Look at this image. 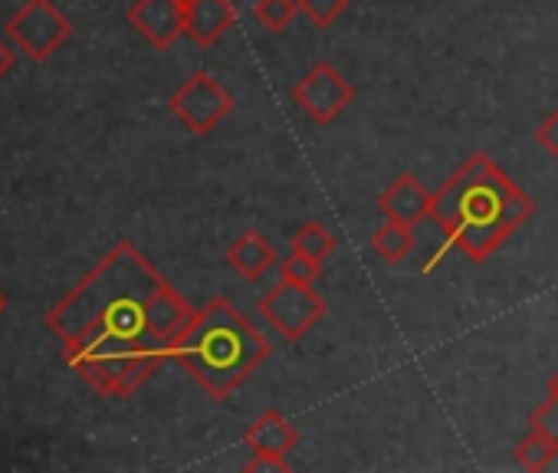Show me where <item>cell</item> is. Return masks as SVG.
<instances>
[{
	"label": "cell",
	"mask_w": 558,
	"mask_h": 473,
	"mask_svg": "<svg viewBox=\"0 0 558 473\" xmlns=\"http://www.w3.org/2000/svg\"><path fill=\"white\" fill-rule=\"evenodd\" d=\"M336 247H339L336 233H332L326 223H319V220L303 223V227L293 233V241H290V251H296V254H303V257H310V260H316V264H326V260L336 254Z\"/></svg>",
	"instance_id": "2e32d148"
},
{
	"label": "cell",
	"mask_w": 558,
	"mask_h": 473,
	"mask_svg": "<svg viewBox=\"0 0 558 473\" xmlns=\"http://www.w3.org/2000/svg\"><path fill=\"white\" fill-rule=\"evenodd\" d=\"M4 34L24 57H31L34 63H47L73 37V24L53 0H27L8 21Z\"/></svg>",
	"instance_id": "8992f818"
},
{
	"label": "cell",
	"mask_w": 558,
	"mask_h": 473,
	"mask_svg": "<svg viewBox=\"0 0 558 473\" xmlns=\"http://www.w3.org/2000/svg\"><path fill=\"white\" fill-rule=\"evenodd\" d=\"M269 352L266 336L227 296H217L168 345V362L181 365L214 401H227Z\"/></svg>",
	"instance_id": "7a4b0ae2"
},
{
	"label": "cell",
	"mask_w": 558,
	"mask_h": 473,
	"mask_svg": "<svg viewBox=\"0 0 558 473\" xmlns=\"http://www.w3.org/2000/svg\"><path fill=\"white\" fill-rule=\"evenodd\" d=\"M236 24V0H191L184 14V34L197 47H214Z\"/></svg>",
	"instance_id": "8fae6325"
},
{
	"label": "cell",
	"mask_w": 558,
	"mask_h": 473,
	"mask_svg": "<svg viewBox=\"0 0 558 473\" xmlns=\"http://www.w3.org/2000/svg\"><path fill=\"white\" fill-rule=\"evenodd\" d=\"M293 102L316 122V125H332L352 102H355V86L329 63L319 60L306 70V76L293 86Z\"/></svg>",
	"instance_id": "ba28073f"
},
{
	"label": "cell",
	"mask_w": 558,
	"mask_h": 473,
	"mask_svg": "<svg viewBox=\"0 0 558 473\" xmlns=\"http://www.w3.org/2000/svg\"><path fill=\"white\" fill-rule=\"evenodd\" d=\"M168 109L191 135H210L233 112V96L207 70H197L171 93Z\"/></svg>",
	"instance_id": "52a82bcc"
},
{
	"label": "cell",
	"mask_w": 558,
	"mask_h": 473,
	"mask_svg": "<svg viewBox=\"0 0 558 473\" xmlns=\"http://www.w3.org/2000/svg\"><path fill=\"white\" fill-rule=\"evenodd\" d=\"M417 247V233L408 223L398 220H385L375 233H372V251L385 260V264H401L411 257V251Z\"/></svg>",
	"instance_id": "9a60e30c"
},
{
	"label": "cell",
	"mask_w": 558,
	"mask_h": 473,
	"mask_svg": "<svg viewBox=\"0 0 558 473\" xmlns=\"http://www.w3.org/2000/svg\"><path fill=\"white\" fill-rule=\"evenodd\" d=\"M63 359L99 395L129 398L168 362V349L148 336H122L106 326H93L80 339L66 342Z\"/></svg>",
	"instance_id": "277c9868"
},
{
	"label": "cell",
	"mask_w": 558,
	"mask_h": 473,
	"mask_svg": "<svg viewBox=\"0 0 558 473\" xmlns=\"http://www.w3.org/2000/svg\"><path fill=\"white\" fill-rule=\"evenodd\" d=\"M535 145L548 155V158H558V109L548 112L538 129H535Z\"/></svg>",
	"instance_id": "ffe728a7"
},
{
	"label": "cell",
	"mask_w": 558,
	"mask_h": 473,
	"mask_svg": "<svg viewBox=\"0 0 558 473\" xmlns=\"http://www.w3.org/2000/svg\"><path fill=\"white\" fill-rule=\"evenodd\" d=\"M256 313L287 342H300L313 326L326 319V300L316 293V283H296L279 277V283L259 296Z\"/></svg>",
	"instance_id": "5b68a950"
},
{
	"label": "cell",
	"mask_w": 558,
	"mask_h": 473,
	"mask_svg": "<svg viewBox=\"0 0 558 473\" xmlns=\"http://www.w3.org/2000/svg\"><path fill=\"white\" fill-rule=\"evenodd\" d=\"M532 214V197L486 151L470 155L430 201V217L450 244L476 264L489 260Z\"/></svg>",
	"instance_id": "6da1fadb"
},
{
	"label": "cell",
	"mask_w": 558,
	"mask_h": 473,
	"mask_svg": "<svg viewBox=\"0 0 558 473\" xmlns=\"http://www.w3.org/2000/svg\"><path fill=\"white\" fill-rule=\"evenodd\" d=\"M165 277L148 264V257H142V251L129 241H119L73 290L70 296H63L50 313H47V326L63 339L73 342L80 339L112 303H119L122 296L132 293H145L161 287Z\"/></svg>",
	"instance_id": "3957f363"
},
{
	"label": "cell",
	"mask_w": 558,
	"mask_h": 473,
	"mask_svg": "<svg viewBox=\"0 0 558 473\" xmlns=\"http://www.w3.org/2000/svg\"><path fill=\"white\" fill-rule=\"evenodd\" d=\"M545 388H548V395H551V398H558V372L548 378V385H545Z\"/></svg>",
	"instance_id": "cb8c5ba5"
},
{
	"label": "cell",
	"mask_w": 558,
	"mask_h": 473,
	"mask_svg": "<svg viewBox=\"0 0 558 473\" xmlns=\"http://www.w3.org/2000/svg\"><path fill=\"white\" fill-rule=\"evenodd\" d=\"M349 8V0H300V11L310 17L316 27H332Z\"/></svg>",
	"instance_id": "ac0fdd59"
},
{
	"label": "cell",
	"mask_w": 558,
	"mask_h": 473,
	"mask_svg": "<svg viewBox=\"0 0 558 473\" xmlns=\"http://www.w3.org/2000/svg\"><path fill=\"white\" fill-rule=\"evenodd\" d=\"M430 201L434 194L411 174H398L378 197V214L385 220H398V223H408V227H421L427 217H430Z\"/></svg>",
	"instance_id": "30bf717a"
},
{
	"label": "cell",
	"mask_w": 558,
	"mask_h": 473,
	"mask_svg": "<svg viewBox=\"0 0 558 473\" xmlns=\"http://www.w3.org/2000/svg\"><path fill=\"white\" fill-rule=\"evenodd\" d=\"M246 473H287L290 463L287 457H266V453H253V460L243 466Z\"/></svg>",
	"instance_id": "7402d4cb"
},
{
	"label": "cell",
	"mask_w": 558,
	"mask_h": 473,
	"mask_svg": "<svg viewBox=\"0 0 558 473\" xmlns=\"http://www.w3.org/2000/svg\"><path fill=\"white\" fill-rule=\"evenodd\" d=\"M14 63H17V50L4 37H0V80H4L14 70Z\"/></svg>",
	"instance_id": "603a6c76"
},
{
	"label": "cell",
	"mask_w": 558,
	"mask_h": 473,
	"mask_svg": "<svg viewBox=\"0 0 558 473\" xmlns=\"http://www.w3.org/2000/svg\"><path fill=\"white\" fill-rule=\"evenodd\" d=\"M300 14V0H256L253 4V21L266 34H283Z\"/></svg>",
	"instance_id": "e0dca14e"
},
{
	"label": "cell",
	"mask_w": 558,
	"mask_h": 473,
	"mask_svg": "<svg viewBox=\"0 0 558 473\" xmlns=\"http://www.w3.org/2000/svg\"><path fill=\"white\" fill-rule=\"evenodd\" d=\"M319 274H323V264H316V260H310V257H303L296 251H290V257L279 264V277L296 280V283H316Z\"/></svg>",
	"instance_id": "d6986e66"
},
{
	"label": "cell",
	"mask_w": 558,
	"mask_h": 473,
	"mask_svg": "<svg viewBox=\"0 0 558 473\" xmlns=\"http://www.w3.org/2000/svg\"><path fill=\"white\" fill-rule=\"evenodd\" d=\"M184 0H135L129 8V24L155 47L171 50L184 37Z\"/></svg>",
	"instance_id": "9c48e42d"
},
{
	"label": "cell",
	"mask_w": 558,
	"mask_h": 473,
	"mask_svg": "<svg viewBox=\"0 0 558 473\" xmlns=\"http://www.w3.org/2000/svg\"><path fill=\"white\" fill-rule=\"evenodd\" d=\"M529 427H542L548 430L551 437H558V398H545L532 414H529Z\"/></svg>",
	"instance_id": "44dd1931"
},
{
	"label": "cell",
	"mask_w": 558,
	"mask_h": 473,
	"mask_svg": "<svg viewBox=\"0 0 558 473\" xmlns=\"http://www.w3.org/2000/svg\"><path fill=\"white\" fill-rule=\"evenodd\" d=\"M223 260H227V267H230L240 280L256 283V280L266 277L269 267H276V251H272V244L266 241V237H263L259 230H243V233L236 237V241L227 247Z\"/></svg>",
	"instance_id": "4fadbf2b"
},
{
	"label": "cell",
	"mask_w": 558,
	"mask_h": 473,
	"mask_svg": "<svg viewBox=\"0 0 558 473\" xmlns=\"http://www.w3.org/2000/svg\"><path fill=\"white\" fill-rule=\"evenodd\" d=\"M512 460L529 473H558V437L542 427H529V434L512 447Z\"/></svg>",
	"instance_id": "5bb4252c"
},
{
	"label": "cell",
	"mask_w": 558,
	"mask_h": 473,
	"mask_svg": "<svg viewBox=\"0 0 558 473\" xmlns=\"http://www.w3.org/2000/svg\"><path fill=\"white\" fill-rule=\"evenodd\" d=\"M4 310H8V300H4V293H0V316H4Z\"/></svg>",
	"instance_id": "d4e9b609"
},
{
	"label": "cell",
	"mask_w": 558,
	"mask_h": 473,
	"mask_svg": "<svg viewBox=\"0 0 558 473\" xmlns=\"http://www.w3.org/2000/svg\"><path fill=\"white\" fill-rule=\"evenodd\" d=\"M243 444L250 453H266V457H287L296 444H300V430L296 424L283 414V411H263L246 430H243Z\"/></svg>",
	"instance_id": "7c38bea8"
}]
</instances>
